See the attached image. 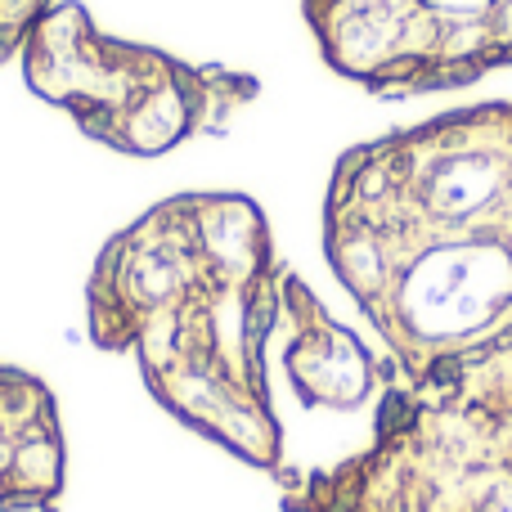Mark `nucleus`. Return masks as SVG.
Returning <instances> with one entry per match:
<instances>
[{"mask_svg": "<svg viewBox=\"0 0 512 512\" xmlns=\"http://www.w3.org/2000/svg\"><path fill=\"white\" fill-rule=\"evenodd\" d=\"M63 490V432L41 378L0 364V512L54 508Z\"/></svg>", "mask_w": 512, "mask_h": 512, "instance_id": "nucleus-5", "label": "nucleus"}, {"mask_svg": "<svg viewBox=\"0 0 512 512\" xmlns=\"http://www.w3.org/2000/svg\"><path fill=\"white\" fill-rule=\"evenodd\" d=\"M283 319H288V378L306 405L355 409L373 387V360L360 346V337L346 324H337L324 310V301L288 270L283 283Z\"/></svg>", "mask_w": 512, "mask_h": 512, "instance_id": "nucleus-6", "label": "nucleus"}, {"mask_svg": "<svg viewBox=\"0 0 512 512\" xmlns=\"http://www.w3.org/2000/svg\"><path fill=\"white\" fill-rule=\"evenodd\" d=\"M324 63L378 99L463 90L512 68V0H301Z\"/></svg>", "mask_w": 512, "mask_h": 512, "instance_id": "nucleus-4", "label": "nucleus"}, {"mask_svg": "<svg viewBox=\"0 0 512 512\" xmlns=\"http://www.w3.org/2000/svg\"><path fill=\"white\" fill-rule=\"evenodd\" d=\"M27 512H54V508H27Z\"/></svg>", "mask_w": 512, "mask_h": 512, "instance_id": "nucleus-9", "label": "nucleus"}, {"mask_svg": "<svg viewBox=\"0 0 512 512\" xmlns=\"http://www.w3.org/2000/svg\"><path fill=\"white\" fill-rule=\"evenodd\" d=\"M18 63L36 99L68 113L86 140L126 158H158L198 135H225L261 95L252 72L185 63L108 36L72 0H59L36 23Z\"/></svg>", "mask_w": 512, "mask_h": 512, "instance_id": "nucleus-3", "label": "nucleus"}, {"mask_svg": "<svg viewBox=\"0 0 512 512\" xmlns=\"http://www.w3.org/2000/svg\"><path fill=\"white\" fill-rule=\"evenodd\" d=\"M54 5H59V0H0V68L23 54L27 36L36 32V23H41Z\"/></svg>", "mask_w": 512, "mask_h": 512, "instance_id": "nucleus-8", "label": "nucleus"}, {"mask_svg": "<svg viewBox=\"0 0 512 512\" xmlns=\"http://www.w3.org/2000/svg\"><path fill=\"white\" fill-rule=\"evenodd\" d=\"M463 512H512V468L490 454H468L459 468Z\"/></svg>", "mask_w": 512, "mask_h": 512, "instance_id": "nucleus-7", "label": "nucleus"}, {"mask_svg": "<svg viewBox=\"0 0 512 512\" xmlns=\"http://www.w3.org/2000/svg\"><path fill=\"white\" fill-rule=\"evenodd\" d=\"M324 261L396 387L512 468V99L346 149L324 189Z\"/></svg>", "mask_w": 512, "mask_h": 512, "instance_id": "nucleus-1", "label": "nucleus"}, {"mask_svg": "<svg viewBox=\"0 0 512 512\" xmlns=\"http://www.w3.org/2000/svg\"><path fill=\"white\" fill-rule=\"evenodd\" d=\"M288 265L248 194H176L99 248L86 283L95 346L135 355L185 427L283 477L265 346L283 319Z\"/></svg>", "mask_w": 512, "mask_h": 512, "instance_id": "nucleus-2", "label": "nucleus"}]
</instances>
